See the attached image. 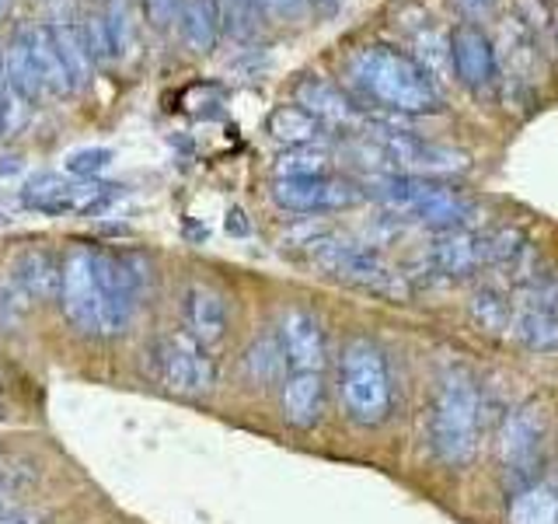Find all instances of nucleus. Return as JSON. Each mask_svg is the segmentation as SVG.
<instances>
[{
	"label": "nucleus",
	"mask_w": 558,
	"mask_h": 524,
	"mask_svg": "<svg viewBox=\"0 0 558 524\" xmlns=\"http://www.w3.org/2000/svg\"><path fill=\"white\" fill-rule=\"evenodd\" d=\"M349 81L380 109L401 116H423L440 109V87L426 67L391 46H363L349 60Z\"/></svg>",
	"instance_id": "obj_1"
},
{
	"label": "nucleus",
	"mask_w": 558,
	"mask_h": 524,
	"mask_svg": "<svg viewBox=\"0 0 558 524\" xmlns=\"http://www.w3.org/2000/svg\"><path fill=\"white\" fill-rule=\"evenodd\" d=\"M482 441V389L461 367L444 374L433 398L429 416V444L444 465L458 468L475 458Z\"/></svg>",
	"instance_id": "obj_2"
},
{
	"label": "nucleus",
	"mask_w": 558,
	"mask_h": 524,
	"mask_svg": "<svg viewBox=\"0 0 558 524\" xmlns=\"http://www.w3.org/2000/svg\"><path fill=\"white\" fill-rule=\"evenodd\" d=\"M339 402L342 413L360 427H380L391 416V402H395L391 367L374 340L356 336L342 346Z\"/></svg>",
	"instance_id": "obj_3"
},
{
	"label": "nucleus",
	"mask_w": 558,
	"mask_h": 524,
	"mask_svg": "<svg viewBox=\"0 0 558 524\" xmlns=\"http://www.w3.org/2000/svg\"><path fill=\"white\" fill-rule=\"evenodd\" d=\"M548 458V416L537 402H523L513 413H506L499 427V462L506 479L531 486Z\"/></svg>",
	"instance_id": "obj_4"
},
{
	"label": "nucleus",
	"mask_w": 558,
	"mask_h": 524,
	"mask_svg": "<svg viewBox=\"0 0 558 524\" xmlns=\"http://www.w3.org/2000/svg\"><path fill=\"white\" fill-rule=\"evenodd\" d=\"M311 245V262L328 276L342 279V284H353L363 290H377V294H398V276L395 270L384 262L374 249H366L360 241H349L339 235H322L307 241Z\"/></svg>",
	"instance_id": "obj_5"
},
{
	"label": "nucleus",
	"mask_w": 558,
	"mask_h": 524,
	"mask_svg": "<svg viewBox=\"0 0 558 524\" xmlns=\"http://www.w3.org/2000/svg\"><path fill=\"white\" fill-rule=\"evenodd\" d=\"M366 136H371L374 157L388 162L401 175H429V171L450 175V171L468 168V154L464 151L447 147V144H429V140L415 136L412 130L374 127Z\"/></svg>",
	"instance_id": "obj_6"
},
{
	"label": "nucleus",
	"mask_w": 558,
	"mask_h": 524,
	"mask_svg": "<svg viewBox=\"0 0 558 524\" xmlns=\"http://www.w3.org/2000/svg\"><path fill=\"white\" fill-rule=\"evenodd\" d=\"M154 378L174 395H206L217 384V364L192 336H161L150 343Z\"/></svg>",
	"instance_id": "obj_7"
},
{
	"label": "nucleus",
	"mask_w": 558,
	"mask_h": 524,
	"mask_svg": "<svg viewBox=\"0 0 558 524\" xmlns=\"http://www.w3.org/2000/svg\"><path fill=\"white\" fill-rule=\"evenodd\" d=\"M98 287H101V336H119L133 322L140 294H144V259L140 255H112L95 252Z\"/></svg>",
	"instance_id": "obj_8"
},
{
	"label": "nucleus",
	"mask_w": 558,
	"mask_h": 524,
	"mask_svg": "<svg viewBox=\"0 0 558 524\" xmlns=\"http://www.w3.org/2000/svg\"><path fill=\"white\" fill-rule=\"evenodd\" d=\"M60 305L70 325L81 332H101V287L95 249L74 245L60 259Z\"/></svg>",
	"instance_id": "obj_9"
},
{
	"label": "nucleus",
	"mask_w": 558,
	"mask_h": 524,
	"mask_svg": "<svg viewBox=\"0 0 558 524\" xmlns=\"http://www.w3.org/2000/svg\"><path fill=\"white\" fill-rule=\"evenodd\" d=\"M366 196L363 186L336 179V175H314V179H276L272 200L287 214H336L356 206Z\"/></svg>",
	"instance_id": "obj_10"
},
{
	"label": "nucleus",
	"mask_w": 558,
	"mask_h": 524,
	"mask_svg": "<svg viewBox=\"0 0 558 524\" xmlns=\"http://www.w3.org/2000/svg\"><path fill=\"white\" fill-rule=\"evenodd\" d=\"M112 186H101V182H63L60 175H35V179L25 182L22 189V203L28 210H35V214H49V217H60V214H74V210H81V214H92V210H98L105 200L112 196L109 192Z\"/></svg>",
	"instance_id": "obj_11"
},
{
	"label": "nucleus",
	"mask_w": 558,
	"mask_h": 524,
	"mask_svg": "<svg viewBox=\"0 0 558 524\" xmlns=\"http://www.w3.org/2000/svg\"><path fill=\"white\" fill-rule=\"evenodd\" d=\"M513 336L537 354L558 349V284H534L520 294L510 319Z\"/></svg>",
	"instance_id": "obj_12"
},
{
	"label": "nucleus",
	"mask_w": 558,
	"mask_h": 524,
	"mask_svg": "<svg viewBox=\"0 0 558 524\" xmlns=\"http://www.w3.org/2000/svg\"><path fill=\"white\" fill-rule=\"evenodd\" d=\"M290 371H322L325 367V329L318 314L307 308H290L279 319L276 332Z\"/></svg>",
	"instance_id": "obj_13"
},
{
	"label": "nucleus",
	"mask_w": 558,
	"mask_h": 524,
	"mask_svg": "<svg viewBox=\"0 0 558 524\" xmlns=\"http://www.w3.org/2000/svg\"><path fill=\"white\" fill-rule=\"evenodd\" d=\"M182 322L196 343H203V346L220 343L227 336V329H231L227 297L209 284H189L182 294Z\"/></svg>",
	"instance_id": "obj_14"
},
{
	"label": "nucleus",
	"mask_w": 558,
	"mask_h": 524,
	"mask_svg": "<svg viewBox=\"0 0 558 524\" xmlns=\"http://www.w3.org/2000/svg\"><path fill=\"white\" fill-rule=\"evenodd\" d=\"M450 60L458 81L471 92H482L496 78V46L478 25H461L450 39Z\"/></svg>",
	"instance_id": "obj_15"
},
{
	"label": "nucleus",
	"mask_w": 558,
	"mask_h": 524,
	"mask_svg": "<svg viewBox=\"0 0 558 524\" xmlns=\"http://www.w3.org/2000/svg\"><path fill=\"white\" fill-rule=\"evenodd\" d=\"M279 409L293 430L318 427L325 413V378L322 371H290L279 389Z\"/></svg>",
	"instance_id": "obj_16"
},
{
	"label": "nucleus",
	"mask_w": 558,
	"mask_h": 524,
	"mask_svg": "<svg viewBox=\"0 0 558 524\" xmlns=\"http://www.w3.org/2000/svg\"><path fill=\"white\" fill-rule=\"evenodd\" d=\"M482 266V249L478 238L464 231V227H450V231H436L429 245V270L447 279L471 276Z\"/></svg>",
	"instance_id": "obj_17"
},
{
	"label": "nucleus",
	"mask_w": 558,
	"mask_h": 524,
	"mask_svg": "<svg viewBox=\"0 0 558 524\" xmlns=\"http://www.w3.org/2000/svg\"><path fill=\"white\" fill-rule=\"evenodd\" d=\"M14 279L28 301H52L60 294V259L49 249H25L14 262Z\"/></svg>",
	"instance_id": "obj_18"
},
{
	"label": "nucleus",
	"mask_w": 558,
	"mask_h": 524,
	"mask_svg": "<svg viewBox=\"0 0 558 524\" xmlns=\"http://www.w3.org/2000/svg\"><path fill=\"white\" fill-rule=\"evenodd\" d=\"M223 11L220 0H182L179 4V32L192 52H209L220 43Z\"/></svg>",
	"instance_id": "obj_19"
},
{
	"label": "nucleus",
	"mask_w": 558,
	"mask_h": 524,
	"mask_svg": "<svg viewBox=\"0 0 558 524\" xmlns=\"http://www.w3.org/2000/svg\"><path fill=\"white\" fill-rule=\"evenodd\" d=\"M296 105L307 109L314 119H322L325 127H345L356 119L353 102H349L336 84H328L322 78H304L296 84Z\"/></svg>",
	"instance_id": "obj_20"
},
{
	"label": "nucleus",
	"mask_w": 558,
	"mask_h": 524,
	"mask_svg": "<svg viewBox=\"0 0 558 524\" xmlns=\"http://www.w3.org/2000/svg\"><path fill=\"white\" fill-rule=\"evenodd\" d=\"M25 39L32 46V60H35V70H39V81H43V95H52V98H63V95H74V81H70L66 67L60 60V49L52 43V32L49 25H39V28H22Z\"/></svg>",
	"instance_id": "obj_21"
},
{
	"label": "nucleus",
	"mask_w": 558,
	"mask_h": 524,
	"mask_svg": "<svg viewBox=\"0 0 558 524\" xmlns=\"http://www.w3.org/2000/svg\"><path fill=\"white\" fill-rule=\"evenodd\" d=\"M49 32H52V43H57V49H60V60L66 67L70 81H74V92H84V87L92 84L95 60L84 46L81 25L77 22H52Z\"/></svg>",
	"instance_id": "obj_22"
},
{
	"label": "nucleus",
	"mask_w": 558,
	"mask_h": 524,
	"mask_svg": "<svg viewBox=\"0 0 558 524\" xmlns=\"http://www.w3.org/2000/svg\"><path fill=\"white\" fill-rule=\"evenodd\" d=\"M506 524H558V489L548 483H531L513 493Z\"/></svg>",
	"instance_id": "obj_23"
},
{
	"label": "nucleus",
	"mask_w": 558,
	"mask_h": 524,
	"mask_svg": "<svg viewBox=\"0 0 558 524\" xmlns=\"http://www.w3.org/2000/svg\"><path fill=\"white\" fill-rule=\"evenodd\" d=\"M322 119H314L301 105H279L269 116V136L279 140L283 147H314V140L322 136Z\"/></svg>",
	"instance_id": "obj_24"
},
{
	"label": "nucleus",
	"mask_w": 558,
	"mask_h": 524,
	"mask_svg": "<svg viewBox=\"0 0 558 524\" xmlns=\"http://www.w3.org/2000/svg\"><path fill=\"white\" fill-rule=\"evenodd\" d=\"M241 367H244V378L252 384H276L287 378V357H283V346H279L276 336H255L248 343L241 357Z\"/></svg>",
	"instance_id": "obj_25"
},
{
	"label": "nucleus",
	"mask_w": 558,
	"mask_h": 524,
	"mask_svg": "<svg viewBox=\"0 0 558 524\" xmlns=\"http://www.w3.org/2000/svg\"><path fill=\"white\" fill-rule=\"evenodd\" d=\"M4 81H8L11 92L22 95L25 102L43 98V81H39V70H35L32 46L25 39V32H17L11 49L4 52Z\"/></svg>",
	"instance_id": "obj_26"
},
{
	"label": "nucleus",
	"mask_w": 558,
	"mask_h": 524,
	"mask_svg": "<svg viewBox=\"0 0 558 524\" xmlns=\"http://www.w3.org/2000/svg\"><path fill=\"white\" fill-rule=\"evenodd\" d=\"M468 314L482 332H488V336H499V332L510 329L513 305L506 301V294L499 287H478L475 294H471V301H468Z\"/></svg>",
	"instance_id": "obj_27"
},
{
	"label": "nucleus",
	"mask_w": 558,
	"mask_h": 524,
	"mask_svg": "<svg viewBox=\"0 0 558 524\" xmlns=\"http://www.w3.org/2000/svg\"><path fill=\"white\" fill-rule=\"evenodd\" d=\"M272 168L276 179H314V175H328V154L318 147H287Z\"/></svg>",
	"instance_id": "obj_28"
},
{
	"label": "nucleus",
	"mask_w": 558,
	"mask_h": 524,
	"mask_svg": "<svg viewBox=\"0 0 558 524\" xmlns=\"http://www.w3.org/2000/svg\"><path fill=\"white\" fill-rule=\"evenodd\" d=\"M482 249V266H513L523 255V235L517 227H499L488 238H478Z\"/></svg>",
	"instance_id": "obj_29"
},
{
	"label": "nucleus",
	"mask_w": 558,
	"mask_h": 524,
	"mask_svg": "<svg viewBox=\"0 0 558 524\" xmlns=\"http://www.w3.org/2000/svg\"><path fill=\"white\" fill-rule=\"evenodd\" d=\"M25 122H28V102L22 95H14L8 81H0V144L22 133Z\"/></svg>",
	"instance_id": "obj_30"
},
{
	"label": "nucleus",
	"mask_w": 558,
	"mask_h": 524,
	"mask_svg": "<svg viewBox=\"0 0 558 524\" xmlns=\"http://www.w3.org/2000/svg\"><path fill=\"white\" fill-rule=\"evenodd\" d=\"M415 57L426 63V74L429 78L436 74V70H440V74H447V70L453 67V60H450V43L444 39L440 32L418 35V39H415Z\"/></svg>",
	"instance_id": "obj_31"
},
{
	"label": "nucleus",
	"mask_w": 558,
	"mask_h": 524,
	"mask_svg": "<svg viewBox=\"0 0 558 524\" xmlns=\"http://www.w3.org/2000/svg\"><path fill=\"white\" fill-rule=\"evenodd\" d=\"M112 151L109 147H81L66 157V171L77 175V179H95L98 171H105L112 165Z\"/></svg>",
	"instance_id": "obj_32"
},
{
	"label": "nucleus",
	"mask_w": 558,
	"mask_h": 524,
	"mask_svg": "<svg viewBox=\"0 0 558 524\" xmlns=\"http://www.w3.org/2000/svg\"><path fill=\"white\" fill-rule=\"evenodd\" d=\"M101 28H105V39H109V52L112 60L122 57L130 46V22H126V11H122L119 4H112L109 11L101 14Z\"/></svg>",
	"instance_id": "obj_33"
},
{
	"label": "nucleus",
	"mask_w": 558,
	"mask_h": 524,
	"mask_svg": "<svg viewBox=\"0 0 558 524\" xmlns=\"http://www.w3.org/2000/svg\"><path fill=\"white\" fill-rule=\"evenodd\" d=\"M144 11L154 28H165L168 22L179 17V0H144Z\"/></svg>",
	"instance_id": "obj_34"
},
{
	"label": "nucleus",
	"mask_w": 558,
	"mask_h": 524,
	"mask_svg": "<svg viewBox=\"0 0 558 524\" xmlns=\"http://www.w3.org/2000/svg\"><path fill=\"white\" fill-rule=\"evenodd\" d=\"M258 8L272 14V17H283V22H293L307 11V0H258Z\"/></svg>",
	"instance_id": "obj_35"
},
{
	"label": "nucleus",
	"mask_w": 558,
	"mask_h": 524,
	"mask_svg": "<svg viewBox=\"0 0 558 524\" xmlns=\"http://www.w3.org/2000/svg\"><path fill=\"white\" fill-rule=\"evenodd\" d=\"M25 168L22 154L17 151H0V179H11V175H17Z\"/></svg>",
	"instance_id": "obj_36"
},
{
	"label": "nucleus",
	"mask_w": 558,
	"mask_h": 524,
	"mask_svg": "<svg viewBox=\"0 0 558 524\" xmlns=\"http://www.w3.org/2000/svg\"><path fill=\"white\" fill-rule=\"evenodd\" d=\"M227 231L231 235H248V221H244V210H231V214H227Z\"/></svg>",
	"instance_id": "obj_37"
},
{
	"label": "nucleus",
	"mask_w": 558,
	"mask_h": 524,
	"mask_svg": "<svg viewBox=\"0 0 558 524\" xmlns=\"http://www.w3.org/2000/svg\"><path fill=\"white\" fill-rule=\"evenodd\" d=\"M450 4L458 11H464V14H478L485 8H493V0H450Z\"/></svg>",
	"instance_id": "obj_38"
},
{
	"label": "nucleus",
	"mask_w": 558,
	"mask_h": 524,
	"mask_svg": "<svg viewBox=\"0 0 558 524\" xmlns=\"http://www.w3.org/2000/svg\"><path fill=\"white\" fill-rule=\"evenodd\" d=\"M11 511H17V507H14V493H11V486L0 483V517H8Z\"/></svg>",
	"instance_id": "obj_39"
},
{
	"label": "nucleus",
	"mask_w": 558,
	"mask_h": 524,
	"mask_svg": "<svg viewBox=\"0 0 558 524\" xmlns=\"http://www.w3.org/2000/svg\"><path fill=\"white\" fill-rule=\"evenodd\" d=\"M0 524H39L32 514H25V511H11L8 517H0Z\"/></svg>",
	"instance_id": "obj_40"
},
{
	"label": "nucleus",
	"mask_w": 558,
	"mask_h": 524,
	"mask_svg": "<svg viewBox=\"0 0 558 524\" xmlns=\"http://www.w3.org/2000/svg\"><path fill=\"white\" fill-rule=\"evenodd\" d=\"M11 8H14V0H0V17H8Z\"/></svg>",
	"instance_id": "obj_41"
},
{
	"label": "nucleus",
	"mask_w": 558,
	"mask_h": 524,
	"mask_svg": "<svg viewBox=\"0 0 558 524\" xmlns=\"http://www.w3.org/2000/svg\"><path fill=\"white\" fill-rule=\"evenodd\" d=\"M0 81H4V52H0Z\"/></svg>",
	"instance_id": "obj_42"
},
{
	"label": "nucleus",
	"mask_w": 558,
	"mask_h": 524,
	"mask_svg": "<svg viewBox=\"0 0 558 524\" xmlns=\"http://www.w3.org/2000/svg\"><path fill=\"white\" fill-rule=\"evenodd\" d=\"M0 419H4V406H0Z\"/></svg>",
	"instance_id": "obj_43"
},
{
	"label": "nucleus",
	"mask_w": 558,
	"mask_h": 524,
	"mask_svg": "<svg viewBox=\"0 0 558 524\" xmlns=\"http://www.w3.org/2000/svg\"><path fill=\"white\" fill-rule=\"evenodd\" d=\"M331 4H342V0H331Z\"/></svg>",
	"instance_id": "obj_44"
}]
</instances>
